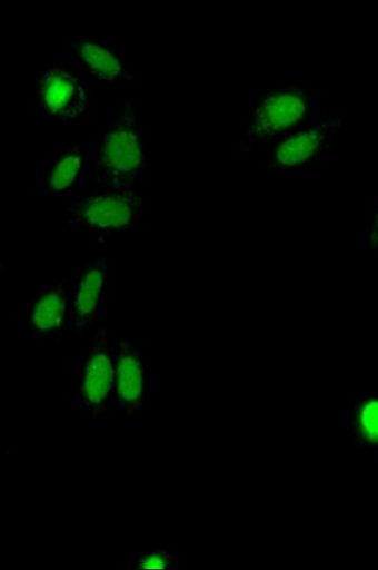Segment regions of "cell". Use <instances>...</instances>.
<instances>
[{
  "label": "cell",
  "mask_w": 378,
  "mask_h": 570,
  "mask_svg": "<svg viewBox=\"0 0 378 570\" xmlns=\"http://www.w3.org/2000/svg\"><path fill=\"white\" fill-rule=\"evenodd\" d=\"M149 165L148 144L141 134L133 98H120L110 127L97 140L92 180L97 190L138 189Z\"/></svg>",
  "instance_id": "cell-1"
},
{
  "label": "cell",
  "mask_w": 378,
  "mask_h": 570,
  "mask_svg": "<svg viewBox=\"0 0 378 570\" xmlns=\"http://www.w3.org/2000/svg\"><path fill=\"white\" fill-rule=\"evenodd\" d=\"M317 97L307 86L270 87L251 107L239 154L247 158L257 144L275 142L312 119Z\"/></svg>",
  "instance_id": "cell-2"
},
{
  "label": "cell",
  "mask_w": 378,
  "mask_h": 570,
  "mask_svg": "<svg viewBox=\"0 0 378 570\" xmlns=\"http://www.w3.org/2000/svg\"><path fill=\"white\" fill-rule=\"evenodd\" d=\"M145 202L138 189L96 190L74 198L67 208L69 225L79 226L99 240L138 229Z\"/></svg>",
  "instance_id": "cell-3"
},
{
  "label": "cell",
  "mask_w": 378,
  "mask_h": 570,
  "mask_svg": "<svg viewBox=\"0 0 378 570\" xmlns=\"http://www.w3.org/2000/svg\"><path fill=\"white\" fill-rule=\"evenodd\" d=\"M346 120L336 112L312 118L284 138L272 144L267 168L277 175L291 173L312 166L336 146L345 134Z\"/></svg>",
  "instance_id": "cell-4"
},
{
  "label": "cell",
  "mask_w": 378,
  "mask_h": 570,
  "mask_svg": "<svg viewBox=\"0 0 378 570\" xmlns=\"http://www.w3.org/2000/svg\"><path fill=\"white\" fill-rule=\"evenodd\" d=\"M115 365L111 328L91 335L78 381L76 405L94 420L105 419L113 405Z\"/></svg>",
  "instance_id": "cell-5"
},
{
  "label": "cell",
  "mask_w": 378,
  "mask_h": 570,
  "mask_svg": "<svg viewBox=\"0 0 378 570\" xmlns=\"http://www.w3.org/2000/svg\"><path fill=\"white\" fill-rule=\"evenodd\" d=\"M92 109V90L79 73L48 67L36 79V110L48 120L76 121Z\"/></svg>",
  "instance_id": "cell-6"
},
{
  "label": "cell",
  "mask_w": 378,
  "mask_h": 570,
  "mask_svg": "<svg viewBox=\"0 0 378 570\" xmlns=\"http://www.w3.org/2000/svg\"><path fill=\"white\" fill-rule=\"evenodd\" d=\"M113 405L126 420L140 417L148 409L151 375L148 356L128 336L113 338Z\"/></svg>",
  "instance_id": "cell-7"
},
{
  "label": "cell",
  "mask_w": 378,
  "mask_h": 570,
  "mask_svg": "<svg viewBox=\"0 0 378 570\" xmlns=\"http://www.w3.org/2000/svg\"><path fill=\"white\" fill-rule=\"evenodd\" d=\"M111 263L99 254L88 262L74 282L71 321L74 332L84 335L102 317L111 285Z\"/></svg>",
  "instance_id": "cell-8"
},
{
  "label": "cell",
  "mask_w": 378,
  "mask_h": 570,
  "mask_svg": "<svg viewBox=\"0 0 378 570\" xmlns=\"http://www.w3.org/2000/svg\"><path fill=\"white\" fill-rule=\"evenodd\" d=\"M71 278L63 277L31 297L27 311L29 334L40 344L59 341L71 320Z\"/></svg>",
  "instance_id": "cell-9"
},
{
  "label": "cell",
  "mask_w": 378,
  "mask_h": 570,
  "mask_svg": "<svg viewBox=\"0 0 378 570\" xmlns=\"http://www.w3.org/2000/svg\"><path fill=\"white\" fill-rule=\"evenodd\" d=\"M68 49L94 82L106 85L132 83V68L116 47L93 38L72 39Z\"/></svg>",
  "instance_id": "cell-10"
},
{
  "label": "cell",
  "mask_w": 378,
  "mask_h": 570,
  "mask_svg": "<svg viewBox=\"0 0 378 570\" xmlns=\"http://www.w3.org/2000/svg\"><path fill=\"white\" fill-rule=\"evenodd\" d=\"M88 169V153L78 140H69L50 160L43 178L48 195L66 196L79 188Z\"/></svg>",
  "instance_id": "cell-11"
},
{
  "label": "cell",
  "mask_w": 378,
  "mask_h": 570,
  "mask_svg": "<svg viewBox=\"0 0 378 570\" xmlns=\"http://www.w3.org/2000/svg\"><path fill=\"white\" fill-rule=\"evenodd\" d=\"M345 424L357 449L378 450V391L360 394L347 410Z\"/></svg>",
  "instance_id": "cell-12"
},
{
  "label": "cell",
  "mask_w": 378,
  "mask_h": 570,
  "mask_svg": "<svg viewBox=\"0 0 378 570\" xmlns=\"http://www.w3.org/2000/svg\"><path fill=\"white\" fill-rule=\"evenodd\" d=\"M132 569L175 570L178 568V557L171 552L168 544L157 543L131 558Z\"/></svg>",
  "instance_id": "cell-13"
},
{
  "label": "cell",
  "mask_w": 378,
  "mask_h": 570,
  "mask_svg": "<svg viewBox=\"0 0 378 570\" xmlns=\"http://www.w3.org/2000/svg\"><path fill=\"white\" fill-rule=\"evenodd\" d=\"M365 250L370 254H378V194L374 197L371 218L365 235Z\"/></svg>",
  "instance_id": "cell-14"
}]
</instances>
